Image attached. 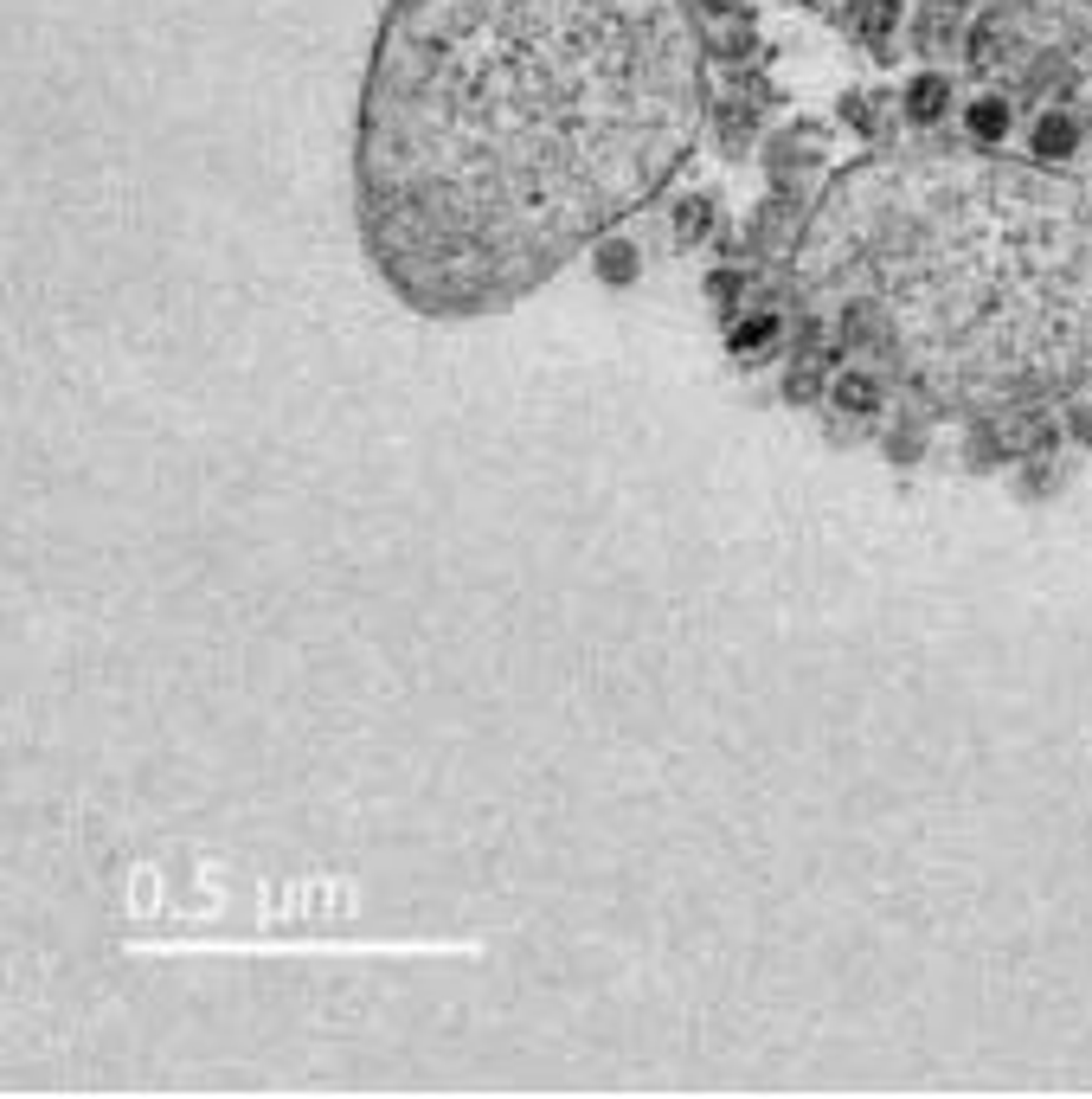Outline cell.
Returning <instances> with one entry per match:
<instances>
[{
	"mask_svg": "<svg viewBox=\"0 0 1092 1099\" xmlns=\"http://www.w3.org/2000/svg\"><path fill=\"white\" fill-rule=\"evenodd\" d=\"M836 405H854V412H874V386L868 380H836Z\"/></svg>",
	"mask_w": 1092,
	"mask_h": 1099,
	"instance_id": "1",
	"label": "cell"
},
{
	"mask_svg": "<svg viewBox=\"0 0 1092 1099\" xmlns=\"http://www.w3.org/2000/svg\"><path fill=\"white\" fill-rule=\"evenodd\" d=\"M970 129H976V136H1003V129H1009V109H1003V103H976V109H970Z\"/></svg>",
	"mask_w": 1092,
	"mask_h": 1099,
	"instance_id": "2",
	"label": "cell"
},
{
	"mask_svg": "<svg viewBox=\"0 0 1092 1099\" xmlns=\"http://www.w3.org/2000/svg\"><path fill=\"white\" fill-rule=\"evenodd\" d=\"M1034 142H1042V155H1048V148H1067V142H1073V129L1054 116V123H1042V136H1034Z\"/></svg>",
	"mask_w": 1092,
	"mask_h": 1099,
	"instance_id": "3",
	"label": "cell"
}]
</instances>
